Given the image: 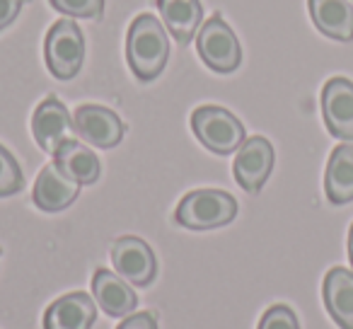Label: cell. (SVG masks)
<instances>
[{
  "mask_svg": "<svg viewBox=\"0 0 353 329\" xmlns=\"http://www.w3.org/2000/svg\"><path fill=\"white\" fill-rule=\"evenodd\" d=\"M117 329H157V322L150 312H136V315H128Z\"/></svg>",
  "mask_w": 353,
  "mask_h": 329,
  "instance_id": "cell-23",
  "label": "cell"
},
{
  "mask_svg": "<svg viewBox=\"0 0 353 329\" xmlns=\"http://www.w3.org/2000/svg\"><path fill=\"white\" fill-rule=\"evenodd\" d=\"M322 295L334 322L341 329H353V271L334 266L324 276Z\"/></svg>",
  "mask_w": 353,
  "mask_h": 329,
  "instance_id": "cell-15",
  "label": "cell"
},
{
  "mask_svg": "<svg viewBox=\"0 0 353 329\" xmlns=\"http://www.w3.org/2000/svg\"><path fill=\"white\" fill-rule=\"evenodd\" d=\"M348 259H351V266H353V226H351V232H348Z\"/></svg>",
  "mask_w": 353,
  "mask_h": 329,
  "instance_id": "cell-24",
  "label": "cell"
},
{
  "mask_svg": "<svg viewBox=\"0 0 353 329\" xmlns=\"http://www.w3.org/2000/svg\"><path fill=\"white\" fill-rule=\"evenodd\" d=\"M274 170V146L264 136H252L240 146L232 165L235 179L247 194H256Z\"/></svg>",
  "mask_w": 353,
  "mask_h": 329,
  "instance_id": "cell-8",
  "label": "cell"
},
{
  "mask_svg": "<svg viewBox=\"0 0 353 329\" xmlns=\"http://www.w3.org/2000/svg\"><path fill=\"white\" fill-rule=\"evenodd\" d=\"M112 264L121 279H126L131 286H150L157 274V259L152 255L150 245L141 237H119L112 245Z\"/></svg>",
  "mask_w": 353,
  "mask_h": 329,
  "instance_id": "cell-6",
  "label": "cell"
},
{
  "mask_svg": "<svg viewBox=\"0 0 353 329\" xmlns=\"http://www.w3.org/2000/svg\"><path fill=\"white\" fill-rule=\"evenodd\" d=\"M324 192L334 206L353 201V143H341L332 150L324 172Z\"/></svg>",
  "mask_w": 353,
  "mask_h": 329,
  "instance_id": "cell-17",
  "label": "cell"
},
{
  "mask_svg": "<svg viewBox=\"0 0 353 329\" xmlns=\"http://www.w3.org/2000/svg\"><path fill=\"white\" fill-rule=\"evenodd\" d=\"M256 329H300V324L288 305H274L264 312Z\"/></svg>",
  "mask_w": 353,
  "mask_h": 329,
  "instance_id": "cell-21",
  "label": "cell"
},
{
  "mask_svg": "<svg viewBox=\"0 0 353 329\" xmlns=\"http://www.w3.org/2000/svg\"><path fill=\"white\" fill-rule=\"evenodd\" d=\"M126 59L141 83H150L165 70L170 61V41L165 27L152 15H138L128 27L126 37Z\"/></svg>",
  "mask_w": 353,
  "mask_h": 329,
  "instance_id": "cell-1",
  "label": "cell"
},
{
  "mask_svg": "<svg viewBox=\"0 0 353 329\" xmlns=\"http://www.w3.org/2000/svg\"><path fill=\"white\" fill-rule=\"evenodd\" d=\"M192 131L201 141V146L216 155H230L240 150V146L247 141L240 119L228 109L213 107V104L199 107L192 114Z\"/></svg>",
  "mask_w": 353,
  "mask_h": 329,
  "instance_id": "cell-3",
  "label": "cell"
},
{
  "mask_svg": "<svg viewBox=\"0 0 353 329\" xmlns=\"http://www.w3.org/2000/svg\"><path fill=\"white\" fill-rule=\"evenodd\" d=\"M97 305L88 293H68L44 312V329H92Z\"/></svg>",
  "mask_w": 353,
  "mask_h": 329,
  "instance_id": "cell-13",
  "label": "cell"
},
{
  "mask_svg": "<svg viewBox=\"0 0 353 329\" xmlns=\"http://www.w3.org/2000/svg\"><path fill=\"white\" fill-rule=\"evenodd\" d=\"M32 133H34V141L39 143L41 150L56 155V150L73 138V117L61 99L46 97L32 117Z\"/></svg>",
  "mask_w": 353,
  "mask_h": 329,
  "instance_id": "cell-9",
  "label": "cell"
},
{
  "mask_svg": "<svg viewBox=\"0 0 353 329\" xmlns=\"http://www.w3.org/2000/svg\"><path fill=\"white\" fill-rule=\"evenodd\" d=\"M56 165L61 168V172L68 175L73 182L83 184H94L99 179V160L88 146L78 143L75 138L65 141L63 146L56 150Z\"/></svg>",
  "mask_w": 353,
  "mask_h": 329,
  "instance_id": "cell-18",
  "label": "cell"
},
{
  "mask_svg": "<svg viewBox=\"0 0 353 329\" xmlns=\"http://www.w3.org/2000/svg\"><path fill=\"white\" fill-rule=\"evenodd\" d=\"M162 22L182 46L192 44L203 22L201 0H155Z\"/></svg>",
  "mask_w": 353,
  "mask_h": 329,
  "instance_id": "cell-14",
  "label": "cell"
},
{
  "mask_svg": "<svg viewBox=\"0 0 353 329\" xmlns=\"http://www.w3.org/2000/svg\"><path fill=\"white\" fill-rule=\"evenodd\" d=\"M78 194H80V184L73 182L68 175L61 172V168L56 162H51V165H46L41 170L39 177H37L32 201L44 213H59L63 208H68L78 199Z\"/></svg>",
  "mask_w": 353,
  "mask_h": 329,
  "instance_id": "cell-11",
  "label": "cell"
},
{
  "mask_svg": "<svg viewBox=\"0 0 353 329\" xmlns=\"http://www.w3.org/2000/svg\"><path fill=\"white\" fill-rule=\"evenodd\" d=\"M322 117L329 133L353 143V83L346 78L327 80L322 90Z\"/></svg>",
  "mask_w": 353,
  "mask_h": 329,
  "instance_id": "cell-10",
  "label": "cell"
},
{
  "mask_svg": "<svg viewBox=\"0 0 353 329\" xmlns=\"http://www.w3.org/2000/svg\"><path fill=\"white\" fill-rule=\"evenodd\" d=\"M73 126L75 133L85 143H90L94 148H102V150L119 146L123 138V131H126L119 114L107 107H99V104H83V107L75 109Z\"/></svg>",
  "mask_w": 353,
  "mask_h": 329,
  "instance_id": "cell-7",
  "label": "cell"
},
{
  "mask_svg": "<svg viewBox=\"0 0 353 329\" xmlns=\"http://www.w3.org/2000/svg\"><path fill=\"white\" fill-rule=\"evenodd\" d=\"M44 59L51 75L59 80H73L83 68L85 39L73 20H61L49 30L44 41Z\"/></svg>",
  "mask_w": 353,
  "mask_h": 329,
  "instance_id": "cell-4",
  "label": "cell"
},
{
  "mask_svg": "<svg viewBox=\"0 0 353 329\" xmlns=\"http://www.w3.org/2000/svg\"><path fill=\"white\" fill-rule=\"evenodd\" d=\"M22 187H25V177H22L20 165L8 148L0 146V199L12 197Z\"/></svg>",
  "mask_w": 353,
  "mask_h": 329,
  "instance_id": "cell-19",
  "label": "cell"
},
{
  "mask_svg": "<svg viewBox=\"0 0 353 329\" xmlns=\"http://www.w3.org/2000/svg\"><path fill=\"white\" fill-rule=\"evenodd\" d=\"M25 3H30V0H0V30H6L17 20Z\"/></svg>",
  "mask_w": 353,
  "mask_h": 329,
  "instance_id": "cell-22",
  "label": "cell"
},
{
  "mask_svg": "<svg viewBox=\"0 0 353 329\" xmlns=\"http://www.w3.org/2000/svg\"><path fill=\"white\" fill-rule=\"evenodd\" d=\"M312 22L334 41L353 39V6L348 0H307Z\"/></svg>",
  "mask_w": 353,
  "mask_h": 329,
  "instance_id": "cell-16",
  "label": "cell"
},
{
  "mask_svg": "<svg viewBox=\"0 0 353 329\" xmlns=\"http://www.w3.org/2000/svg\"><path fill=\"white\" fill-rule=\"evenodd\" d=\"M196 49L203 63L216 73H232L242 61L240 41L221 15H213L211 20L201 25Z\"/></svg>",
  "mask_w": 353,
  "mask_h": 329,
  "instance_id": "cell-5",
  "label": "cell"
},
{
  "mask_svg": "<svg viewBox=\"0 0 353 329\" xmlns=\"http://www.w3.org/2000/svg\"><path fill=\"white\" fill-rule=\"evenodd\" d=\"M94 303L112 317H128L136 310L138 295L133 293L131 283L109 269H97L92 276Z\"/></svg>",
  "mask_w": 353,
  "mask_h": 329,
  "instance_id": "cell-12",
  "label": "cell"
},
{
  "mask_svg": "<svg viewBox=\"0 0 353 329\" xmlns=\"http://www.w3.org/2000/svg\"><path fill=\"white\" fill-rule=\"evenodd\" d=\"M237 216V201L221 189H196L179 201L174 221L189 230H213L232 223Z\"/></svg>",
  "mask_w": 353,
  "mask_h": 329,
  "instance_id": "cell-2",
  "label": "cell"
},
{
  "mask_svg": "<svg viewBox=\"0 0 353 329\" xmlns=\"http://www.w3.org/2000/svg\"><path fill=\"white\" fill-rule=\"evenodd\" d=\"M49 3L54 10L83 20H99L104 12V0H49Z\"/></svg>",
  "mask_w": 353,
  "mask_h": 329,
  "instance_id": "cell-20",
  "label": "cell"
}]
</instances>
